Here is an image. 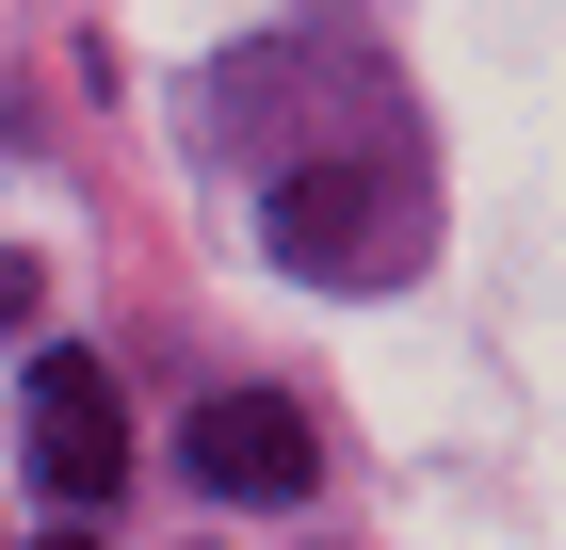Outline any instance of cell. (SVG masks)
Listing matches in <instances>:
<instances>
[{"instance_id": "8992f818", "label": "cell", "mask_w": 566, "mask_h": 550, "mask_svg": "<svg viewBox=\"0 0 566 550\" xmlns=\"http://www.w3.org/2000/svg\"><path fill=\"white\" fill-rule=\"evenodd\" d=\"M33 550H97V535H82V518H65V535H33Z\"/></svg>"}, {"instance_id": "3957f363", "label": "cell", "mask_w": 566, "mask_h": 550, "mask_svg": "<svg viewBox=\"0 0 566 550\" xmlns=\"http://www.w3.org/2000/svg\"><path fill=\"white\" fill-rule=\"evenodd\" d=\"M33 486H49L65 518H97L114 486H130V405H114V373L65 356V340L33 356Z\"/></svg>"}, {"instance_id": "5b68a950", "label": "cell", "mask_w": 566, "mask_h": 550, "mask_svg": "<svg viewBox=\"0 0 566 550\" xmlns=\"http://www.w3.org/2000/svg\"><path fill=\"white\" fill-rule=\"evenodd\" d=\"M33 308H49V276H33L17 243H0V324H33Z\"/></svg>"}, {"instance_id": "6da1fadb", "label": "cell", "mask_w": 566, "mask_h": 550, "mask_svg": "<svg viewBox=\"0 0 566 550\" xmlns=\"http://www.w3.org/2000/svg\"><path fill=\"white\" fill-rule=\"evenodd\" d=\"M195 129H211L227 178H292V163H340V146H405V97L340 33H260L195 82Z\"/></svg>"}, {"instance_id": "7a4b0ae2", "label": "cell", "mask_w": 566, "mask_h": 550, "mask_svg": "<svg viewBox=\"0 0 566 550\" xmlns=\"http://www.w3.org/2000/svg\"><path fill=\"white\" fill-rule=\"evenodd\" d=\"M260 243H275V276H307V292H405L421 243H437V178H421V146L292 163V178H260Z\"/></svg>"}, {"instance_id": "277c9868", "label": "cell", "mask_w": 566, "mask_h": 550, "mask_svg": "<svg viewBox=\"0 0 566 550\" xmlns=\"http://www.w3.org/2000/svg\"><path fill=\"white\" fill-rule=\"evenodd\" d=\"M178 454H195V486H211V502H307V486H324V437H307L292 388H211Z\"/></svg>"}]
</instances>
